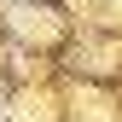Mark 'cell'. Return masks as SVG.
<instances>
[{"label":"cell","mask_w":122,"mask_h":122,"mask_svg":"<svg viewBox=\"0 0 122 122\" xmlns=\"http://www.w3.org/2000/svg\"><path fill=\"white\" fill-rule=\"evenodd\" d=\"M18 29H23V35H52L58 18H52V12H18Z\"/></svg>","instance_id":"1"}]
</instances>
